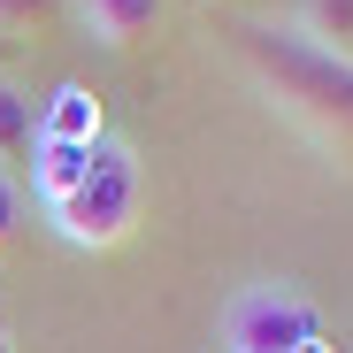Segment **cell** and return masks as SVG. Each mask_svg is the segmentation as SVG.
Segmentation results:
<instances>
[{
    "label": "cell",
    "mask_w": 353,
    "mask_h": 353,
    "mask_svg": "<svg viewBox=\"0 0 353 353\" xmlns=\"http://www.w3.org/2000/svg\"><path fill=\"white\" fill-rule=\"evenodd\" d=\"M239 54L254 62V77L276 92L284 115H300V123L330 146L353 154V62H338V54L307 46L300 31H276V23H239Z\"/></svg>",
    "instance_id": "1"
},
{
    "label": "cell",
    "mask_w": 353,
    "mask_h": 353,
    "mask_svg": "<svg viewBox=\"0 0 353 353\" xmlns=\"http://www.w3.org/2000/svg\"><path fill=\"white\" fill-rule=\"evenodd\" d=\"M139 208H146V169H139V154L115 146V139H100L85 185H77L62 208H46V223L62 230L70 246H92V254H100V246H123L131 230H139Z\"/></svg>",
    "instance_id": "2"
},
{
    "label": "cell",
    "mask_w": 353,
    "mask_h": 353,
    "mask_svg": "<svg viewBox=\"0 0 353 353\" xmlns=\"http://www.w3.org/2000/svg\"><path fill=\"white\" fill-rule=\"evenodd\" d=\"M323 338V315L300 284H246L223 307V353H307Z\"/></svg>",
    "instance_id": "3"
},
{
    "label": "cell",
    "mask_w": 353,
    "mask_h": 353,
    "mask_svg": "<svg viewBox=\"0 0 353 353\" xmlns=\"http://www.w3.org/2000/svg\"><path fill=\"white\" fill-rule=\"evenodd\" d=\"M39 139H54V146H100V92H85L77 77L54 85L39 100Z\"/></svg>",
    "instance_id": "4"
},
{
    "label": "cell",
    "mask_w": 353,
    "mask_h": 353,
    "mask_svg": "<svg viewBox=\"0 0 353 353\" xmlns=\"http://www.w3.org/2000/svg\"><path fill=\"white\" fill-rule=\"evenodd\" d=\"M77 23H85L100 46H139V39L161 23V0H77Z\"/></svg>",
    "instance_id": "5"
},
{
    "label": "cell",
    "mask_w": 353,
    "mask_h": 353,
    "mask_svg": "<svg viewBox=\"0 0 353 353\" xmlns=\"http://www.w3.org/2000/svg\"><path fill=\"white\" fill-rule=\"evenodd\" d=\"M92 154H100V146H54V139H39V154H31V192H39V208H62V200L85 185Z\"/></svg>",
    "instance_id": "6"
},
{
    "label": "cell",
    "mask_w": 353,
    "mask_h": 353,
    "mask_svg": "<svg viewBox=\"0 0 353 353\" xmlns=\"http://www.w3.org/2000/svg\"><path fill=\"white\" fill-rule=\"evenodd\" d=\"M292 31L307 46H323V54H338V62H353V0H300Z\"/></svg>",
    "instance_id": "7"
},
{
    "label": "cell",
    "mask_w": 353,
    "mask_h": 353,
    "mask_svg": "<svg viewBox=\"0 0 353 353\" xmlns=\"http://www.w3.org/2000/svg\"><path fill=\"white\" fill-rule=\"evenodd\" d=\"M31 154H39V100L0 77V169H16Z\"/></svg>",
    "instance_id": "8"
},
{
    "label": "cell",
    "mask_w": 353,
    "mask_h": 353,
    "mask_svg": "<svg viewBox=\"0 0 353 353\" xmlns=\"http://www.w3.org/2000/svg\"><path fill=\"white\" fill-rule=\"evenodd\" d=\"M16 230H23V185H16L8 169H0V254L16 246Z\"/></svg>",
    "instance_id": "9"
},
{
    "label": "cell",
    "mask_w": 353,
    "mask_h": 353,
    "mask_svg": "<svg viewBox=\"0 0 353 353\" xmlns=\"http://www.w3.org/2000/svg\"><path fill=\"white\" fill-rule=\"evenodd\" d=\"M62 0H0V31H23V23H46Z\"/></svg>",
    "instance_id": "10"
},
{
    "label": "cell",
    "mask_w": 353,
    "mask_h": 353,
    "mask_svg": "<svg viewBox=\"0 0 353 353\" xmlns=\"http://www.w3.org/2000/svg\"><path fill=\"white\" fill-rule=\"evenodd\" d=\"M8 62H16V39H8V31H0V70H8Z\"/></svg>",
    "instance_id": "11"
},
{
    "label": "cell",
    "mask_w": 353,
    "mask_h": 353,
    "mask_svg": "<svg viewBox=\"0 0 353 353\" xmlns=\"http://www.w3.org/2000/svg\"><path fill=\"white\" fill-rule=\"evenodd\" d=\"M0 353H16V345H8V330H0Z\"/></svg>",
    "instance_id": "12"
}]
</instances>
